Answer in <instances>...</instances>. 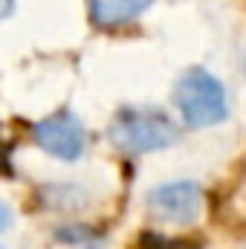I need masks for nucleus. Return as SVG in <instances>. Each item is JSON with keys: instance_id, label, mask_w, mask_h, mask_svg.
<instances>
[{"instance_id": "6", "label": "nucleus", "mask_w": 246, "mask_h": 249, "mask_svg": "<svg viewBox=\"0 0 246 249\" xmlns=\"http://www.w3.org/2000/svg\"><path fill=\"white\" fill-rule=\"evenodd\" d=\"M35 194L41 206L55 209V212H78L81 206H87V191L70 183H50V186H41Z\"/></svg>"}, {"instance_id": "4", "label": "nucleus", "mask_w": 246, "mask_h": 249, "mask_svg": "<svg viewBox=\"0 0 246 249\" xmlns=\"http://www.w3.org/2000/svg\"><path fill=\"white\" fill-rule=\"evenodd\" d=\"M200 203H203V191L191 180L162 183L151 188L148 194V212L165 223H191L200 212Z\"/></svg>"}, {"instance_id": "3", "label": "nucleus", "mask_w": 246, "mask_h": 249, "mask_svg": "<svg viewBox=\"0 0 246 249\" xmlns=\"http://www.w3.org/2000/svg\"><path fill=\"white\" fill-rule=\"evenodd\" d=\"M32 139L38 142V148H44L50 157H58V160H78L84 154V124L81 119L72 113V110H58L47 119L32 127Z\"/></svg>"}, {"instance_id": "7", "label": "nucleus", "mask_w": 246, "mask_h": 249, "mask_svg": "<svg viewBox=\"0 0 246 249\" xmlns=\"http://www.w3.org/2000/svg\"><path fill=\"white\" fill-rule=\"evenodd\" d=\"M55 241L78 249H105V235L84 223H64L55 229Z\"/></svg>"}, {"instance_id": "10", "label": "nucleus", "mask_w": 246, "mask_h": 249, "mask_svg": "<svg viewBox=\"0 0 246 249\" xmlns=\"http://www.w3.org/2000/svg\"><path fill=\"white\" fill-rule=\"evenodd\" d=\"M15 12V0H0V20Z\"/></svg>"}, {"instance_id": "1", "label": "nucleus", "mask_w": 246, "mask_h": 249, "mask_svg": "<svg viewBox=\"0 0 246 249\" xmlns=\"http://www.w3.org/2000/svg\"><path fill=\"white\" fill-rule=\"evenodd\" d=\"M107 136L122 154H151L174 145L180 130L159 107H122L107 127Z\"/></svg>"}, {"instance_id": "5", "label": "nucleus", "mask_w": 246, "mask_h": 249, "mask_svg": "<svg viewBox=\"0 0 246 249\" xmlns=\"http://www.w3.org/2000/svg\"><path fill=\"white\" fill-rule=\"evenodd\" d=\"M154 0H90V18L96 26H122L127 20L139 18Z\"/></svg>"}, {"instance_id": "8", "label": "nucleus", "mask_w": 246, "mask_h": 249, "mask_svg": "<svg viewBox=\"0 0 246 249\" xmlns=\"http://www.w3.org/2000/svg\"><path fill=\"white\" fill-rule=\"evenodd\" d=\"M139 249H203L194 238H165L157 232H142L139 235Z\"/></svg>"}, {"instance_id": "9", "label": "nucleus", "mask_w": 246, "mask_h": 249, "mask_svg": "<svg viewBox=\"0 0 246 249\" xmlns=\"http://www.w3.org/2000/svg\"><path fill=\"white\" fill-rule=\"evenodd\" d=\"M9 223H12V212H9V206H6V203H0V232H3Z\"/></svg>"}, {"instance_id": "2", "label": "nucleus", "mask_w": 246, "mask_h": 249, "mask_svg": "<svg viewBox=\"0 0 246 249\" xmlns=\"http://www.w3.org/2000/svg\"><path fill=\"white\" fill-rule=\"evenodd\" d=\"M174 102L185 124L191 127H209L220 124L229 116V102L223 84L203 67L185 70L174 87Z\"/></svg>"}]
</instances>
